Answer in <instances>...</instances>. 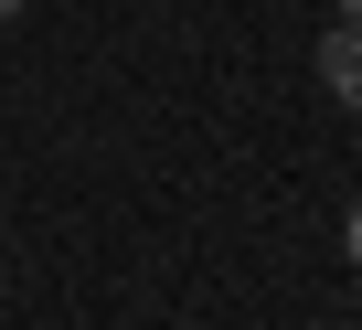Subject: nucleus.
I'll return each mask as SVG.
<instances>
[{
  "instance_id": "20e7f679",
  "label": "nucleus",
  "mask_w": 362,
  "mask_h": 330,
  "mask_svg": "<svg viewBox=\"0 0 362 330\" xmlns=\"http://www.w3.org/2000/svg\"><path fill=\"white\" fill-rule=\"evenodd\" d=\"M0 22H11V0H0Z\"/></svg>"
},
{
  "instance_id": "7ed1b4c3",
  "label": "nucleus",
  "mask_w": 362,
  "mask_h": 330,
  "mask_svg": "<svg viewBox=\"0 0 362 330\" xmlns=\"http://www.w3.org/2000/svg\"><path fill=\"white\" fill-rule=\"evenodd\" d=\"M341 22H362V0H341Z\"/></svg>"
},
{
  "instance_id": "f257e3e1",
  "label": "nucleus",
  "mask_w": 362,
  "mask_h": 330,
  "mask_svg": "<svg viewBox=\"0 0 362 330\" xmlns=\"http://www.w3.org/2000/svg\"><path fill=\"white\" fill-rule=\"evenodd\" d=\"M320 86L362 117V22H330V33H320Z\"/></svg>"
},
{
  "instance_id": "f03ea898",
  "label": "nucleus",
  "mask_w": 362,
  "mask_h": 330,
  "mask_svg": "<svg viewBox=\"0 0 362 330\" xmlns=\"http://www.w3.org/2000/svg\"><path fill=\"white\" fill-rule=\"evenodd\" d=\"M351 266H362V203H351Z\"/></svg>"
}]
</instances>
